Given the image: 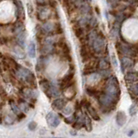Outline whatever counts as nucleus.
Returning a JSON list of instances; mask_svg holds the SVG:
<instances>
[{"label":"nucleus","mask_w":138,"mask_h":138,"mask_svg":"<svg viewBox=\"0 0 138 138\" xmlns=\"http://www.w3.org/2000/svg\"><path fill=\"white\" fill-rule=\"evenodd\" d=\"M26 6H27V12H28V16L30 18L33 17V15H34V7L33 5H32V4L30 2H28L26 4Z\"/></svg>","instance_id":"nucleus-17"},{"label":"nucleus","mask_w":138,"mask_h":138,"mask_svg":"<svg viewBox=\"0 0 138 138\" xmlns=\"http://www.w3.org/2000/svg\"><path fill=\"white\" fill-rule=\"evenodd\" d=\"M28 55L32 59H34L36 55V43L32 41L28 45Z\"/></svg>","instance_id":"nucleus-7"},{"label":"nucleus","mask_w":138,"mask_h":138,"mask_svg":"<svg viewBox=\"0 0 138 138\" xmlns=\"http://www.w3.org/2000/svg\"><path fill=\"white\" fill-rule=\"evenodd\" d=\"M16 35H17V42L18 44H19L21 47H24L25 46V43H26V31L23 29H22V30L18 31V32H16Z\"/></svg>","instance_id":"nucleus-3"},{"label":"nucleus","mask_w":138,"mask_h":138,"mask_svg":"<svg viewBox=\"0 0 138 138\" xmlns=\"http://www.w3.org/2000/svg\"><path fill=\"white\" fill-rule=\"evenodd\" d=\"M84 126L86 127V130H87V131H91V119H90V117H88L87 116H86V119H85V123H84Z\"/></svg>","instance_id":"nucleus-18"},{"label":"nucleus","mask_w":138,"mask_h":138,"mask_svg":"<svg viewBox=\"0 0 138 138\" xmlns=\"http://www.w3.org/2000/svg\"><path fill=\"white\" fill-rule=\"evenodd\" d=\"M58 138H61V137H58Z\"/></svg>","instance_id":"nucleus-32"},{"label":"nucleus","mask_w":138,"mask_h":138,"mask_svg":"<svg viewBox=\"0 0 138 138\" xmlns=\"http://www.w3.org/2000/svg\"><path fill=\"white\" fill-rule=\"evenodd\" d=\"M133 133H134L133 130H131V132H129V136H132V135H133Z\"/></svg>","instance_id":"nucleus-31"},{"label":"nucleus","mask_w":138,"mask_h":138,"mask_svg":"<svg viewBox=\"0 0 138 138\" xmlns=\"http://www.w3.org/2000/svg\"><path fill=\"white\" fill-rule=\"evenodd\" d=\"M110 73L109 71H107V70H102V71L99 73L98 75L102 77H108V76H110Z\"/></svg>","instance_id":"nucleus-25"},{"label":"nucleus","mask_w":138,"mask_h":138,"mask_svg":"<svg viewBox=\"0 0 138 138\" xmlns=\"http://www.w3.org/2000/svg\"><path fill=\"white\" fill-rule=\"evenodd\" d=\"M22 95L26 98H35V91H32L31 89L24 88L22 90Z\"/></svg>","instance_id":"nucleus-11"},{"label":"nucleus","mask_w":138,"mask_h":138,"mask_svg":"<svg viewBox=\"0 0 138 138\" xmlns=\"http://www.w3.org/2000/svg\"><path fill=\"white\" fill-rule=\"evenodd\" d=\"M10 107H11V110H12V111H13L14 114H16L17 116H19L22 113L20 108L18 107V105L16 104L13 100H10Z\"/></svg>","instance_id":"nucleus-13"},{"label":"nucleus","mask_w":138,"mask_h":138,"mask_svg":"<svg viewBox=\"0 0 138 138\" xmlns=\"http://www.w3.org/2000/svg\"><path fill=\"white\" fill-rule=\"evenodd\" d=\"M66 105H67V102L63 98H57L53 102V107L59 110H62V109Z\"/></svg>","instance_id":"nucleus-6"},{"label":"nucleus","mask_w":138,"mask_h":138,"mask_svg":"<svg viewBox=\"0 0 138 138\" xmlns=\"http://www.w3.org/2000/svg\"><path fill=\"white\" fill-rule=\"evenodd\" d=\"M20 108V110H21V111H27L28 110V105H27V104L25 102H23V101H20V104H19V106H18Z\"/></svg>","instance_id":"nucleus-19"},{"label":"nucleus","mask_w":138,"mask_h":138,"mask_svg":"<svg viewBox=\"0 0 138 138\" xmlns=\"http://www.w3.org/2000/svg\"><path fill=\"white\" fill-rule=\"evenodd\" d=\"M129 91H130V94H132L134 97H136L138 94V86L136 83H132L130 87L129 88Z\"/></svg>","instance_id":"nucleus-16"},{"label":"nucleus","mask_w":138,"mask_h":138,"mask_svg":"<svg viewBox=\"0 0 138 138\" xmlns=\"http://www.w3.org/2000/svg\"><path fill=\"white\" fill-rule=\"evenodd\" d=\"M86 93H87L88 95H90V96H95L97 94V91L94 90V89H91V88H87L86 89Z\"/></svg>","instance_id":"nucleus-24"},{"label":"nucleus","mask_w":138,"mask_h":138,"mask_svg":"<svg viewBox=\"0 0 138 138\" xmlns=\"http://www.w3.org/2000/svg\"><path fill=\"white\" fill-rule=\"evenodd\" d=\"M47 121L52 127H57L61 123L60 118L55 114H54L53 112H49L47 115Z\"/></svg>","instance_id":"nucleus-2"},{"label":"nucleus","mask_w":138,"mask_h":138,"mask_svg":"<svg viewBox=\"0 0 138 138\" xmlns=\"http://www.w3.org/2000/svg\"><path fill=\"white\" fill-rule=\"evenodd\" d=\"M137 112V108L136 104H132L130 108H129V114L130 116H135Z\"/></svg>","instance_id":"nucleus-20"},{"label":"nucleus","mask_w":138,"mask_h":138,"mask_svg":"<svg viewBox=\"0 0 138 138\" xmlns=\"http://www.w3.org/2000/svg\"><path fill=\"white\" fill-rule=\"evenodd\" d=\"M89 23L91 26H95L97 25V23H98V20H97L96 17H91L90 20H89Z\"/></svg>","instance_id":"nucleus-29"},{"label":"nucleus","mask_w":138,"mask_h":138,"mask_svg":"<svg viewBox=\"0 0 138 138\" xmlns=\"http://www.w3.org/2000/svg\"><path fill=\"white\" fill-rule=\"evenodd\" d=\"M132 67V61L129 58H122L121 59V69L122 72L124 73V70Z\"/></svg>","instance_id":"nucleus-8"},{"label":"nucleus","mask_w":138,"mask_h":138,"mask_svg":"<svg viewBox=\"0 0 138 138\" xmlns=\"http://www.w3.org/2000/svg\"><path fill=\"white\" fill-rule=\"evenodd\" d=\"M98 66L101 70H108L110 67V62L106 59H102L101 61H99Z\"/></svg>","instance_id":"nucleus-12"},{"label":"nucleus","mask_w":138,"mask_h":138,"mask_svg":"<svg viewBox=\"0 0 138 138\" xmlns=\"http://www.w3.org/2000/svg\"><path fill=\"white\" fill-rule=\"evenodd\" d=\"M5 122H6L7 124H12L13 123H14V119H13L11 116L8 115L5 117Z\"/></svg>","instance_id":"nucleus-23"},{"label":"nucleus","mask_w":138,"mask_h":138,"mask_svg":"<svg viewBox=\"0 0 138 138\" xmlns=\"http://www.w3.org/2000/svg\"><path fill=\"white\" fill-rule=\"evenodd\" d=\"M105 94L112 97L113 98L118 100L120 95V88H119L118 80L116 77H111L108 80L105 86Z\"/></svg>","instance_id":"nucleus-1"},{"label":"nucleus","mask_w":138,"mask_h":138,"mask_svg":"<svg viewBox=\"0 0 138 138\" xmlns=\"http://www.w3.org/2000/svg\"><path fill=\"white\" fill-rule=\"evenodd\" d=\"M74 33H75V35H76L77 36H80V35H82V29H80V28L77 29L76 30H75Z\"/></svg>","instance_id":"nucleus-30"},{"label":"nucleus","mask_w":138,"mask_h":138,"mask_svg":"<svg viewBox=\"0 0 138 138\" xmlns=\"http://www.w3.org/2000/svg\"><path fill=\"white\" fill-rule=\"evenodd\" d=\"M15 51H16V54H17L19 57H22V58L24 57V53L23 50H21V48H16Z\"/></svg>","instance_id":"nucleus-26"},{"label":"nucleus","mask_w":138,"mask_h":138,"mask_svg":"<svg viewBox=\"0 0 138 138\" xmlns=\"http://www.w3.org/2000/svg\"><path fill=\"white\" fill-rule=\"evenodd\" d=\"M125 80L127 81L128 83L129 84H132V83H136L137 81V74L136 73H133V72H129L128 74H126L125 75Z\"/></svg>","instance_id":"nucleus-9"},{"label":"nucleus","mask_w":138,"mask_h":138,"mask_svg":"<svg viewBox=\"0 0 138 138\" xmlns=\"http://www.w3.org/2000/svg\"><path fill=\"white\" fill-rule=\"evenodd\" d=\"M74 121H75V117L73 116V117H67V118H65V122H66L67 123H74Z\"/></svg>","instance_id":"nucleus-27"},{"label":"nucleus","mask_w":138,"mask_h":138,"mask_svg":"<svg viewBox=\"0 0 138 138\" xmlns=\"http://www.w3.org/2000/svg\"><path fill=\"white\" fill-rule=\"evenodd\" d=\"M28 127L30 130H35L36 128V123H35V122H30V123H29Z\"/></svg>","instance_id":"nucleus-28"},{"label":"nucleus","mask_w":138,"mask_h":138,"mask_svg":"<svg viewBox=\"0 0 138 138\" xmlns=\"http://www.w3.org/2000/svg\"><path fill=\"white\" fill-rule=\"evenodd\" d=\"M85 106L86 108V110H87L88 113L90 114V116L94 119V120H99V116L98 115V112H97V110L91 106L90 103L86 102L85 104Z\"/></svg>","instance_id":"nucleus-4"},{"label":"nucleus","mask_w":138,"mask_h":138,"mask_svg":"<svg viewBox=\"0 0 138 138\" xmlns=\"http://www.w3.org/2000/svg\"><path fill=\"white\" fill-rule=\"evenodd\" d=\"M40 86H41V88H42V90L46 93L48 90H49L51 85H50L49 82H48L47 80H42L40 81Z\"/></svg>","instance_id":"nucleus-14"},{"label":"nucleus","mask_w":138,"mask_h":138,"mask_svg":"<svg viewBox=\"0 0 138 138\" xmlns=\"http://www.w3.org/2000/svg\"><path fill=\"white\" fill-rule=\"evenodd\" d=\"M75 94H76V90H75V88L73 84L68 86H67V87L65 88L64 95H65V97H67V98H73L75 96Z\"/></svg>","instance_id":"nucleus-5"},{"label":"nucleus","mask_w":138,"mask_h":138,"mask_svg":"<svg viewBox=\"0 0 138 138\" xmlns=\"http://www.w3.org/2000/svg\"><path fill=\"white\" fill-rule=\"evenodd\" d=\"M42 29L47 33H49V32H52L55 29V25L52 23H47L42 26Z\"/></svg>","instance_id":"nucleus-15"},{"label":"nucleus","mask_w":138,"mask_h":138,"mask_svg":"<svg viewBox=\"0 0 138 138\" xmlns=\"http://www.w3.org/2000/svg\"><path fill=\"white\" fill-rule=\"evenodd\" d=\"M110 62L113 64V66L115 67H117V56H116L114 54H112V55H110Z\"/></svg>","instance_id":"nucleus-21"},{"label":"nucleus","mask_w":138,"mask_h":138,"mask_svg":"<svg viewBox=\"0 0 138 138\" xmlns=\"http://www.w3.org/2000/svg\"><path fill=\"white\" fill-rule=\"evenodd\" d=\"M62 110H63V113L64 114H66V115H70V114H72V112H73V109H72V107H70V106H65L63 109H62Z\"/></svg>","instance_id":"nucleus-22"},{"label":"nucleus","mask_w":138,"mask_h":138,"mask_svg":"<svg viewBox=\"0 0 138 138\" xmlns=\"http://www.w3.org/2000/svg\"><path fill=\"white\" fill-rule=\"evenodd\" d=\"M126 122L125 113L123 111H118L117 113V123L119 126H123Z\"/></svg>","instance_id":"nucleus-10"}]
</instances>
